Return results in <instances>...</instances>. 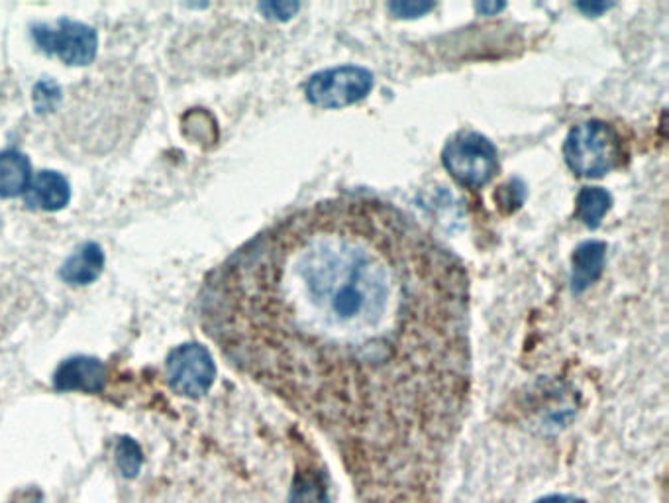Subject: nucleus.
<instances>
[{"label": "nucleus", "mask_w": 669, "mask_h": 503, "mask_svg": "<svg viewBox=\"0 0 669 503\" xmlns=\"http://www.w3.org/2000/svg\"><path fill=\"white\" fill-rule=\"evenodd\" d=\"M613 197L601 187H587L579 193L575 203V215L589 228H597L603 217L609 213Z\"/></svg>", "instance_id": "obj_12"}, {"label": "nucleus", "mask_w": 669, "mask_h": 503, "mask_svg": "<svg viewBox=\"0 0 669 503\" xmlns=\"http://www.w3.org/2000/svg\"><path fill=\"white\" fill-rule=\"evenodd\" d=\"M32 181L30 160L16 150L0 154V197L10 199L24 195Z\"/></svg>", "instance_id": "obj_9"}, {"label": "nucleus", "mask_w": 669, "mask_h": 503, "mask_svg": "<svg viewBox=\"0 0 669 503\" xmlns=\"http://www.w3.org/2000/svg\"><path fill=\"white\" fill-rule=\"evenodd\" d=\"M293 503H328L326 486L320 476L301 474L293 486Z\"/></svg>", "instance_id": "obj_13"}, {"label": "nucleus", "mask_w": 669, "mask_h": 503, "mask_svg": "<svg viewBox=\"0 0 669 503\" xmlns=\"http://www.w3.org/2000/svg\"><path fill=\"white\" fill-rule=\"evenodd\" d=\"M536 503H585L577 498H571V496H550V498H544L540 502Z\"/></svg>", "instance_id": "obj_17"}, {"label": "nucleus", "mask_w": 669, "mask_h": 503, "mask_svg": "<svg viewBox=\"0 0 669 503\" xmlns=\"http://www.w3.org/2000/svg\"><path fill=\"white\" fill-rule=\"evenodd\" d=\"M605 264V244L603 242H585L573 254V276L571 287L575 293H581L593 285L603 272Z\"/></svg>", "instance_id": "obj_10"}, {"label": "nucleus", "mask_w": 669, "mask_h": 503, "mask_svg": "<svg viewBox=\"0 0 669 503\" xmlns=\"http://www.w3.org/2000/svg\"><path fill=\"white\" fill-rule=\"evenodd\" d=\"M34 40L44 54L57 56L67 65H89L99 46L97 32L73 20H59L55 26H36Z\"/></svg>", "instance_id": "obj_5"}, {"label": "nucleus", "mask_w": 669, "mask_h": 503, "mask_svg": "<svg viewBox=\"0 0 669 503\" xmlns=\"http://www.w3.org/2000/svg\"><path fill=\"white\" fill-rule=\"evenodd\" d=\"M103 382V366L93 358H73L65 362L57 374L61 388L97 390Z\"/></svg>", "instance_id": "obj_11"}, {"label": "nucleus", "mask_w": 669, "mask_h": 503, "mask_svg": "<svg viewBox=\"0 0 669 503\" xmlns=\"http://www.w3.org/2000/svg\"><path fill=\"white\" fill-rule=\"evenodd\" d=\"M24 195H26V203L32 209L55 213L67 207L71 199V189H69V181L61 173L40 171L36 173V177H32L30 187Z\"/></svg>", "instance_id": "obj_7"}, {"label": "nucleus", "mask_w": 669, "mask_h": 503, "mask_svg": "<svg viewBox=\"0 0 669 503\" xmlns=\"http://www.w3.org/2000/svg\"><path fill=\"white\" fill-rule=\"evenodd\" d=\"M434 8L432 2H391L389 10L399 16V18H416V16H424L426 12H430Z\"/></svg>", "instance_id": "obj_14"}, {"label": "nucleus", "mask_w": 669, "mask_h": 503, "mask_svg": "<svg viewBox=\"0 0 669 503\" xmlns=\"http://www.w3.org/2000/svg\"><path fill=\"white\" fill-rule=\"evenodd\" d=\"M564 158L579 177H603L622 162V142L615 126L603 120H587L567 134Z\"/></svg>", "instance_id": "obj_2"}, {"label": "nucleus", "mask_w": 669, "mask_h": 503, "mask_svg": "<svg viewBox=\"0 0 669 503\" xmlns=\"http://www.w3.org/2000/svg\"><path fill=\"white\" fill-rule=\"evenodd\" d=\"M206 335L352 450L411 454L458 427L464 262L391 203L334 197L271 224L206 280Z\"/></svg>", "instance_id": "obj_1"}, {"label": "nucleus", "mask_w": 669, "mask_h": 503, "mask_svg": "<svg viewBox=\"0 0 669 503\" xmlns=\"http://www.w3.org/2000/svg\"><path fill=\"white\" fill-rule=\"evenodd\" d=\"M611 4H579V8L587 14H597V12H603L607 10Z\"/></svg>", "instance_id": "obj_18"}, {"label": "nucleus", "mask_w": 669, "mask_h": 503, "mask_svg": "<svg viewBox=\"0 0 669 503\" xmlns=\"http://www.w3.org/2000/svg\"><path fill=\"white\" fill-rule=\"evenodd\" d=\"M373 89L371 71L342 65L318 71L305 83V97L320 109H342L363 101Z\"/></svg>", "instance_id": "obj_4"}, {"label": "nucleus", "mask_w": 669, "mask_h": 503, "mask_svg": "<svg viewBox=\"0 0 669 503\" xmlns=\"http://www.w3.org/2000/svg\"><path fill=\"white\" fill-rule=\"evenodd\" d=\"M169 376L183 393L205 392L214 378V362L201 344H183L169 358Z\"/></svg>", "instance_id": "obj_6"}, {"label": "nucleus", "mask_w": 669, "mask_h": 503, "mask_svg": "<svg viewBox=\"0 0 669 503\" xmlns=\"http://www.w3.org/2000/svg\"><path fill=\"white\" fill-rule=\"evenodd\" d=\"M259 10H261L267 18L289 20L291 16L297 14L299 4H297V2H263V4H259Z\"/></svg>", "instance_id": "obj_15"}, {"label": "nucleus", "mask_w": 669, "mask_h": 503, "mask_svg": "<svg viewBox=\"0 0 669 503\" xmlns=\"http://www.w3.org/2000/svg\"><path fill=\"white\" fill-rule=\"evenodd\" d=\"M446 171L464 187L479 189L499 171V154L493 142L477 132H458L442 152Z\"/></svg>", "instance_id": "obj_3"}, {"label": "nucleus", "mask_w": 669, "mask_h": 503, "mask_svg": "<svg viewBox=\"0 0 669 503\" xmlns=\"http://www.w3.org/2000/svg\"><path fill=\"white\" fill-rule=\"evenodd\" d=\"M503 8H505V4H497V2H493V4H487V2L477 4V10L483 12V14H493V12H499Z\"/></svg>", "instance_id": "obj_16"}, {"label": "nucleus", "mask_w": 669, "mask_h": 503, "mask_svg": "<svg viewBox=\"0 0 669 503\" xmlns=\"http://www.w3.org/2000/svg\"><path fill=\"white\" fill-rule=\"evenodd\" d=\"M104 268L103 248L97 242L79 246L61 268V280L69 285H89L101 276Z\"/></svg>", "instance_id": "obj_8"}]
</instances>
